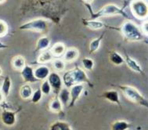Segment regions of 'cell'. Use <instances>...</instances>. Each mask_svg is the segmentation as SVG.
I'll return each instance as SVG.
<instances>
[{"label":"cell","instance_id":"6da1fadb","mask_svg":"<svg viewBox=\"0 0 148 130\" xmlns=\"http://www.w3.org/2000/svg\"><path fill=\"white\" fill-rule=\"evenodd\" d=\"M62 81L65 87L68 89L72 86L80 83H87L89 87H92V83L89 80L86 71L80 67H75L65 72L63 75Z\"/></svg>","mask_w":148,"mask_h":130},{"label":"cell","instance_id":"7a4b0ae2","mask_svg":"<svg viewBox=\"0 0 148 130\" xmlns=\"http://www.w3.org/2000/svg\"><path fill=\"white\" fill-rule=\"evenodd\" d=\"M121 33L122 36L129 41H140L143 40V35L140 27L131 20H126L121 24Z\"/></svg>","mask_w":148,"mask_h":130},{"label":"cell","instance_id":"3957f363","mask_svg":"<svg viewBox=\"0 0 148 130\" xmlns=\"http://www.w3.org/2000/svg\"><path fill=\"white\" fill-rule=\"evenodd\" d=\"M118 87L121 90L125 97L133 103L140 106L148 108V101L145 97L134 87L129 85H119Z\"/></svg>","mask_w":148,"mask_h":130},{"label":"cell","instance_id":"277c9868","mask_svg":"<svg viewBox=\"0 0 148 130\" xmlns=\"http://www.w3.org/2000/svg\"><path fill=\"white\" fill-rule=\"evenodd\" d=\"M20 29L22 30H31V31L45 33L48 30V22L42 18H38L26 22L25 24L20 26Z\"/></svg>","mask_w":148,"mask_h":130},{"label":"cell","instance_id":"5b68a950","mask_svg":"<svg viewBox=\"0 0 148 130\" xmlns=\"http://www.w3.org/2000/svg\"><path fill=\"white\" fill-rule=\"evenodd\" d=\"M130 9L135 17L139 20H144L147 17L148 6L145 0H132Z\"/></svg>","mask_w":148,"mask_h":130},{"label":"cell","instance_id":"8992f818","mask_svg":"<svg viewBox=\"0 0 148 130\" xmlns=\"http://www.w3.org/2000/svg\"><path fill=\"white\" fill-rule=\"evenodd\" d=\"M126 16V14L120 7L112 3L104 5L96 14V17L97 18L102 17V16Z\"/></svg>","mask_w":148,"mask_h":130},{"label":"cell","instance_id":"52a82bcc","mask_svg":"<svg viewBox=\"0 0 148 130\" xmlns=\"http://www.w3.org/2000/svg\"><path fill=\"white\" fill-rule=\"evenodd\" d=\"M46 80H48V82L51 86L52 92H53L54 95H58L60 90L62 89L63 85L62 78L59 73L57 72H51Z\"/></svg>","mask_w":148,"mask_h":130},{"label":"cell","instance_id":"ba28073f","mask_svg":"<svg viewBox=\"0 0 148 130\" xmlns=\"http://www.w3.org/2000/svg\"><path fill=\"white\" fill-rule=\"evenodd\" d=\"M18 111H11L8 109H3L1 113V120L6 126H13L16 122V114Z\"/></svg>","mask_w":148,"mask_h":130},{"label":"cell","instance_id":"9c48e42d","mask_svg":"<svg viewBox=\"0 0 148 130\" xmlns=\"http://www.w3.org/2000/svg\"><path fill=\"white\" fill-rule=\"evenodd\" d=\"M84 85L82 83L80 84H76V85L72 86L71 87H70V96H71V100L70 103L68 107L71 108V107L75 106V104L77 102L78 99L80 98L82 93H83L84 91Z\"/></svg>","mask_w":148,"mask_h":130},{"label":"cell","instance_id":"30bf717a","mask_svg":"<svg viewBox=\"0 0 148 130\" xmlns=\"http://www.w3.org/2000/svg\"><path fill=\"white\" fill-rule=\"evenodd\" d=\"M21 75L24 82L28 83V84L34 83L38 81L34 75V68L29 65H26L24 67V69L21 71Z\"/></svg>","mask_w":148,"mask_h":130},{"label":"cell","instance_id":"8fae6325","mask_svg":"<svg viewBox=\"0 0 148 130\" xmlns=\"http://www.w3.org/2000/svg\"><path fill=\"white\" fill-rule=\"evenodd\" d=\"M50 69L48 66H44V65H41L38 66L35 69H34V75L36 80L39 81V80H45L48 78L49 75L50 73Z\"/></svg>","mask_w":148,"mask_h":130},{"label":"cell","instance_id":"7c38bea8","mask_svg":"<svg viewBox=\"0 0 148 130\" xmlns=\"http://www.w3.org/2000/svg\"><path fill=\"white\" fill-rule=\"evenodd\" d=\"M102 97L111 103L115 104L119 107H121V101H120V97H119V92L114 90H106L102 94Z\"/></svg>","mask_w":148,"mask_h":130},{"label":"cell","instance_id":"4fadbf2b","mask_svg":"<svg viewBox=\"0 0 148 130\" xmlns=\"http://www.w3.org/2000/svg\"><path fill=\"white\" fill-rule=\"evenodd\" d=\"M79 57V51L76 48L71 47L66 48L64 54V61L65 62H72L78 59Z\"/></svg>","mask_w":148,"mask_h":130},{"label":"cell","instance_id":"5bb4252c","mask_svg":"<svg viewBox=\"0 0 148 130\" xmlns=\"http://www.w3.org/2000/svg\"><path fill=\"white\" fill-rule=\"evenodd\" d=\"M125 62L127 65V66L129 67V69L132 70L133 72H138V73H140V74H143V71L142 67L140 66V64L138 63L135 60L134 58H132V57H130L128 55L125 56V57L124 58Z\"/></svg>","mask_w":148,"mask_h":130},{"label":"cell","instance_id":"9a60e30c","mask_svg":"<svg viewBox=\"0 0 148 130\" xmlns=\"http://www.w3.org/2000/svg\"><path fill=\"white\" fill-rule=\"evenodd\" d=\"M63 108H64V107H63L62 104H61L57 96H55L49 104V111L53 112V113L61 114L63 112Z\"/></svg>","mask_w":148,"mask_h":130},{"label":"cell","instance_id":"2e32d148","mask_svg":"<svg viewBox=\"0 0 148 130\" xmlns=\"http://www.w3.org/2000/svg\"><path fill=\"white\" fill-rule=\"evenodd\" d=\"M58 98L60 101L61 104L64 108L68 107L69 103H70L71 96H70V90H68V88L62 87V89L60 90V91L58 93Z\"/></svg>","mask_w":148,"mask_h":130},{"label":"cell","instance_id":"e0dca14e","mask_svg":"<svg viewBox=\"0 0 148 130\" xmlns=\"http://www.w3.org/2000/svg\"><path fill=\"white\" fill-rule=\"evenodd\" d=\"M11 65H12V67H13L15 70L21 72L27 64H26V60H25V58H24L22 56H20L19 55V56H14V58H12Z\"/></svg>","mask_w":148,"mask_h":130},{"label":"cell","instance_id":"ac0fdd59","mask_svg":"<svg viewBox=\"0 0 148 130\" xmlns=\"http://www.w3.org/2000/svg\"><path fill=\"white\" fill-rule=\"evenodd\" d=\"M54 59L53 54L50 50H45L41 52L37 58V63L39 65H45L46 63L50 62Z\"/></svg>","mask_w":148,"mask_h":130},{"label":"cell","instance_id":"d6986e66","mask_svg":"<svg viewBox=\"0 0 148 130\" xmlns=\"http://www.w3.org/2000/svg\"><path fill=\"white\" fill-rule=\"evenodd\" d=\"M65 51H66V46L62 42H57L54 44L50 49V51L53 54V57H57V58L64 56Z\"/></svg>","mask_w":148,"mask_h":130},{"label":"cell","instance_id":"ffe728a7","mask_svg":"<svg viewBox=\"0 0 148 130\" xmlns=\"http://www.w3.org/2000/svg\"><path fill=\"white\" fill-rule=\"evenodd\" d=\"M132 127L130 122L125 120H118L110 125V130H128Z\"/></svg>","mask_w":148,"mask_h":130},{"label":"cell","instance_id":"44dd1931","mask_svg":"<svg viewBox=\"0 0 148 130\" xmlns=\"http://www.w3.org/2000/svg\"><path fill=\"white\" fill-rule=\"evenodd\" d=\"M50 45V39L46 36H43L38 38V41L36 43V49L35 51H43L47 50V48Z\"/></svg>","mask_w":148,"mask_h":130},{"label":"cell","instance_id":"7402d4cb","mask_svg":"<svg viewBox=\"0 0 148 130\" xmlns=\"http://www.w3.org/2000/svg\"><path fill=\"white\" fill-rule=\"evenodd\" d=\"M33 89L32 86L28 83H25L20 88V96L24 100H29L32 98L33 93Z\"/></svg>","mask_w":148,"mask_h":130},{"label":"cell","instance_id":"603a6c76","mask_svg":"<svg viewBox=\"0 0 148 130\" xmlns=\"http://www.w3.org/2000/svg\"><path fill=\"white\" fill-rule=\"evenodd\" d=\"M109 59L110 62L115 66H121L125 63L124 57L116 51H111L109 53Z\"/></svg>","mask_w":148,"mask_h":130},{"label":"cell","instance_id":"cb8c5ba5","mask_svg":"<svg viewBox=\"0 0 148 130\" xmlns=\"http://www.w3.org/2000/svg\"><path fill=\"white\" fill-rule=\"evenodd\" d=\"M11 87H12V80H11L10 77L5 76V78H4V80H3L2 87L0 89L5 98H7L9 95H10Z\"/></svg>","mask_w":148,"mask_h":130},{"label":"cell","instance_id":"d4e9b609","mask_svg":"<svg viewBox=\"0 0 148 130\" xmlns=\"http://www.w3.org/2000/svg\"><path fill=\"white\" fill-rule=\"evenodd\" d=\"M84 24L86 27H88L89 29L97 30H101L104 27L105 24L103 22L97 20H87L84 21Z\"/></svg>","mask_w":148,"mask_h":130},{"label":"cell","instance_id":"484cf974","mask_svg":"<svg viewBox=\"0 0 148 130\" xmlns=\"http://www.w3.org/2000/svg\"><path fill=\"white\" fill-rule=\"evenodd\" d=\"M49 130H74L67 122L56 121L49 126Z\"/></svg>","mask_w":148,"mask_h":130},{"label":"cell","instance_id":"4316f807","mask_svg":"<svg viewBox=\"0 0 148 130\" xmlns=\"http://www.w3.org/2000/svg\"><path fill=\"white\" fill-rule=\"evenodd\" d=\"M53 68L55 70V72H64L66 68V62L64 61V59L57 58V59H53L52 62Z\"/></svg>","mask_w":148,"mask_h":130},{"label":"cell","instance_id":"83f0119b","mask_svg":"<svg viewBox=\"0 0 148 130\" xmlns=\"http://www.w3.org/2000/svg\"><path fill=\"white\" fill-rule=\"evenodd\" d=\"M101 41H102V37H97V38H95L92 41H91V42L89 43V45L90 53H95L99 50L100 45H101Z\"/></svg>","mask_w":148,"mask_h":130},{"label":"cell","instance_id":"f1b7e54d","mask_svg":"<svg viewBox=\"0 0 148 130\" xmlns=\"http://www.w3.org/2000/svg\"><path fill=\"white\" fill-rule=\"evenodd\" d=\"M82 65L85 69L88 71H92L94 69L95 63L93 60L90 58H84L82 60Z\"/></svg>","mask_w":148,"mask_h":130},{"label":"cell","instance_id":"f546056e","mask_svg":"<svg viewBox=\"0 0 148 130\" xmlns=\"http://www.w3.org/2000/svg\"><path fill=\"white\" fill-rule=\"evenodd\" d=\"M40 90L44 95H49L52 93V87L49 84V83L48 82V80H42V83L40 87Z\"/></svg>","mask_w":148,"mask_h":130},{"label":"cell","instance_id":"4dcf8cb0","mask_svg":"<svg viewBox=\"0 0 148 130\" xmlns=\"http://www.w3.org/2000/svg\"><path fill=\"white\" fill-rule=\"evenodd\" d=\"M42 93L41 91L40 88L36 89L35 91H33L32 96L31 98V101L34 104H38L41 101V100L42 99Z\"/></svg>","mask_w":148,"mask_h":130},{"label":"cell","instance_id":"1f68e13d","mask_svg":"<svg viewBox=\"0 0 148 130\" xmlns=\"http://www.w3.org/2000/svg\"><path fill=\"white\" fill-rule=\"evenodd\" d=\"M8 25L5 21L0 20V37H5L8 33Z\"/></svg>","mask_w":148,"mask_h":130},{"label":"cell","instance_id":"d6a6232c","mask_svg":"<svg viewBox=\"0 0 148 130\" xmlns=\"http://www.w3.org/2000/svg\"><path fill=\"white\" fill-rule=\"evenodd\" d=\"M148 23L147 21H144L142 24V26H141V32H142V34H143L144 36H147L148 35Z\"/></svg>","mask_w":148,"mask_h":130},{"label":"cell","instance_id":"836d02e7","mask_svg":"<svg viewBox=\"0 0 148 130\" xmlns=\"http://www.w3.org/2000/svg\"><path fill=\"white\" fill-rule=\"evenodd\" d=\"M4 101H5V98H4V96H3L2 91L0 90V104L3 103Z\"/></svg>","mask_w":148,"mask_h":130},{"label":"cell","instance_id":"e575fe53","mask_svg":"<svg viewBox=\"0 0 148 130\" xmlns=\"http://www.w3.org/2000/svg\"><path fill=\"white\" fill-rule=\"evenodd\" d=\"M8 48V46L6 45H5V44H3V43H2L1 41H0V50L1 49H4V48Z\"/></svg>","mask_w":148,"mask_h":130},{"label":"cell","instance_id":"d590c367","mask_svg":"<svg viewBox=\"0 0 148 130\" xmlns=\"http://www.w3.org/2000/svg\"><path fill=\"white\" fill-rule=\"evenodd\" d=\"M83 1L86 3H89V4H91V3H92V2H93L94 0H83Z\"/></svg>","mask_w":148,"mask_h":130},{"label":"cell","instance_id":"8d00e7d4","mask_svg":"<svg viewBox=\"0 0 148 130\" xmlns=\"http://www.w3.org/2000/svg\"><path fill=\"white\" fill-rule=\"evenodd\" d=\"M3 69H2V68H1V67H0V77H1V76H2V74H3Z\"/></svg>","mask_w":148,"mask_h":130},{"label":"cell","instance_id":"74e56055","mask_svg":"<svg viewBox=\"0 0 148 130\" xmlns=\"http://www.w3.org/2000/svg\"><path fill=\"white\" fill-rule=\"evenodd\" d=\"M6 0H0V4H3V3H5Z\"/></svg>","mask_w":148,"mask_h":130}]
</instances>
